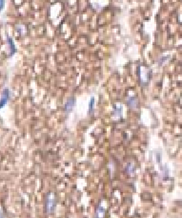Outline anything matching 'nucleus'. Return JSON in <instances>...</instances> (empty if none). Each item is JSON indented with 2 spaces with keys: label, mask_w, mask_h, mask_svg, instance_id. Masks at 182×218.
<instances>
[{
  "label": "nucleus",
  "mask_w": 182,
  "mask_h": 218,
  "mask_svg": "<svg viewBox=\"0 0 182 218\" xmlns=\"http://www.w3.org/2000/svg\"><path fill=\"white\" fill-rule=\"evenodd\" d=\"M138 77L142 85H147L150 81L151 78V70L146 66H139L138 67Z\"/></svg>",
  "instance_id": "1"
},
{
  "label": "nucleus",
  "mask_w": 182,
  "mask_h": 218,
  "mask_svg": "<svg viewBox=\"0 0 182 218\" xmlns=\"http://www.w3.org/2000/svg\"><path fill=\"white\" fill-rule=\"evenodd\" d=\"M55 208V198L53 193H49L46 200V210L48 212H53Z\"/></svg>",
  "instance_id": "2"
},
{
  "label": "nucleus",
  "mask_w": 182,
  "mask_h": 218,
  "mask_svg": "<svg viewBox=\"0 0 182 218\" xmlns=\"http://www.w3.org/2000/svg\"><path fill=\"white\" fill-rule=\"evenodd\" d=\"M10 96H11V93L9 88H4L1 94V97H0V109L6 105L8 101L10 100Z\"/></svg>",
  "instance_id": "3"
},
{
  "label": "nucleus",
  "mask_w": 182,
  "mask_h": 218,
  "mask_svg": "<svg viewBox=\"0 0 182 218\" xmlns=\"http://www.w3.org/2000/svg\"><path fill=\"white\" fill-rule=\"evenodd\" d=\"M7 42H8L9 50H10V54H9V56L11 57L16 52V48H15V45H14V42H13V38L11 37H7Z\"/></svg>",
  "instance_id": "4"
},
{
  "label": "nucleus",
  "mask_w": 182,
  "mask_h": 218,
  "mask_svg": "<svg viewBox=\"0 0 182 218\" xmlns=\"http://www.w3.org/2000/svg\"><path fill=\"white\" fill-rule=\"evenodd\" d=\"M74 99L70 98L68 100L67 103H65V109L67 110V112H71V110L74 108Z\"/></svg>",
  "instance_id": "5"
},
{
  "label": "nucleus",
  "mask_w": 182,
  "mask_h": 218,
  "mask_svg": "<svg viewBox=\"0 0 182 218\" xmlns=\"http://www.w3.org/2000/svg\"><path fill=\"white\" fill-rule=\"evenodd\" d=\"M127 102H128V105H129V106H131L132 108H135L136 105H137V100H136L135 97H131V98H129L128 101H127Z\"/></svg>",
  "instance_id": "6"
},
{
  "label": "nucleus",
  "mask_w": 182,
  "mask_h": 218,
  "mask_svg": "<svg viewBox=\"0 0 182 218\" xmlns=\"http://www.w3.org/2000/svg\"><path fill=\"white\" fill-rule=\"evenodd\" d=\"M104 208L102 207H99L97 211V218H103L104 217Z\"/></svg>",
  "instance_id": "7"
},
{
  "label": "nucleus",
  "mask_w": 182,
  "mask_h": 218,
  "mask_svg": "<svg viewBox=\"0 0 182 218\" xmlns=\"http://www.w3.org/2000/svg\"><path fill=\"white\" fill-rule=\"evenodd\" d=\"M126 170H127L128 173L132 174V173L135 171V167H134V164H127V167H126Z\"/></svg>",
  "instance_id": "8"
},
{
  "label": "nucleus",
  "mask_w": 182,
  "mask_h": 218,
  "mask_svg": "<svg viewBox=\"0 0 182 218\" xmlns=\"http://www.w3.org/2000/svg\"><path fill=\"white\" fill-rule=\"evenodd\" d=\"M93 105H94V98L92 97L91 98V101H90V104H89V113H93Z\"/></svg>",
  "instance_id": "9"
},
{
  "label": "nucleus",
  "mask_w": 182,
  "mask_h": 218,
  "mask_svg": "<svg viewBox=\"0 0 182 218\" xmlns=\"http://www.w3.org/2000/svg\"><path fill=\"white\" fill-rule=\"evenodd\" d=\"M23 29H24V26H22V25H17V26H16V31L18 32L20 34H24V32H23Z\"/></svg>",
  "instance_id": "10"
},
{
  "label": "nucleus",
  "mask_w": 182,
  "mask_h": 218,
  "mask_svg": "<svg viewBox=\"0 0 182 218\" xmlns=\"http://www.w3.org/2000/svg\"><path fill=\"white\" fill-rule=\"evenodd\" d=\"M5 6V0H0V12H1Z\"/></svg>",
  "instance_id": "11"
}]
</instances>
